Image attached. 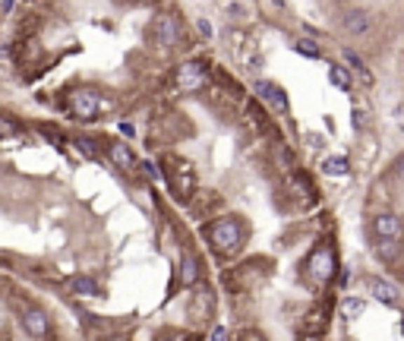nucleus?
<instances>
[{"label":"nucleus","mask_w":404,"mask_h":341,"mask_svg":"<svg viewBox=\"0 0 404 341\" xmlns=\"http://www.w3.org/2000/svg\"><path fill=\"white\" fill-rule=\"evenodd\" d=\"M341 29H344L347 35H366V32L372 29V13L360 10V6L344 10V13H341Z\"/></svg>","instance_id":"14"},{"label":"nucleus","mask_w":404,"mask_h":341,"mask_svg":"<svg viewBox=\"0 0 404 341\" xmlns=\"http://www.w3.org/2000/svg\"><path fill=\"white\" fill-rule=\"evenodd\" d=\"M372 256L385 265H398L404 259V240H389V237H372Z\"/></svg>","instance_id":"13"},{"label":"nucleus","mask_w":404,"mask_h":341,"mask_svg":"<svg viewBox=\"0 0 404 341\" xmlns=\"http://www.w3.org/2000/svg\"><path fill=\"white\" fill-rule=\"evenodd\" d=\"M19 328L32 341H50V316L38 303H22L19 307Z\"/></svg>","instance_id":"5"},{"label":"nucleus","mask_w":404,"mask_h":341,"mask_svg":"<svg viewBox=\"0 0 404 341\" xmlns=\"http://www.w3.org/2000/svg\"><path fill=\"white\" fill-rule=\"evenodd\" d=\"M366 313V300L363 297H344V300H341V319L344 322H354V319H360V316Z\"/></svg>","instance_id":"19"},{"label":"nucleus","mask_w":404,"mask_h":341,"mask_svg":"<svg viewBox=\"0 0 404 341\" xmlns=\"http://www.w3.org/2000/svg\"><path fill=\"white\" fill-rule=\"evenodd\" d=\"M335 272H338V256H335V246L328 240L316 243L309 250V256L303 259V275L309 278V284L316 288H325V284L335 281Z\"/></svg>","instance_id":"2"},{"label":"nucleus","mask_w":404,"mask_h":341,"mask_svg":"<svg viewBox=\"0 0 404 341\" xmlns=\"http://www.w3.org/2000/svg\"><path fill=\"white\" fill-rule=\"evenodd\" d=\"M101 107H105L101 92L92 88V86H76L73 92L67 95V111H69V117H76L79 123H92V120H98Z\"/></svg>","instance_id":"3"},{"label":"nucleus","mask_w":404,"mask_h":341,"mask_svg":"<svg viewBox=\"0 0 404 341\" xmlns=\"http://www.w3.org/2000/svg\"><path fill=\"white\" fill-rule=\"evenodd\" d=\"M139 168L145 170V177H149V180H161V170H158V164H152V161H142V164H139Z\"/></svg>","instance_id":"28"},{"label":"nucleus","mask_w":404,"mask_h":341,"mask_svg":"<svg viewBox=\"0 0 404 341\" xmlns=\"http://www.w3.org/2000/svg\"><path fill=\"white\" fill-rule=\"evenodd\" d=\"M202 234H206V243L218 256H234V253H240V246L246 240V225L240 215H218V218H212L202 227Z\"/></svg>","instance_id":"1"},{"label":"nucleus","mask_w":404,"mask_h":341,"mask_svg":"<svg viewBox=\"0 0 404 341\" xmlns=\"http://www.w3.org/2000/svg\"><path fill=\"white\" fill-rule=\"evenodd\" d=\"M328 82H332L335 88H341V92H351V69L344 67V63H328Z\"/></svg>","instance_id":"18"},{"label":"nucleus","mask_w":404,"mask_h":341,"mask_svg":"<svg viewBox=\"0 0 404 341\" xmlns=\"http://www.w3.org/2000/svg\"><path fill=\"white\" fill-rule=\"evenodd\" d=\"M152 41L161 51H170L180 41V19H177L174 13H161V16L152 22Z\"/></svg>","instance_id":"6"},{"label":"nucleus","mask_w":404,"mask_h":341,"mask_svg":"<svg viewBox=\"0 0 404 341\" xmlns=\"http://www.w3.org/2000/svg\"><path fill=\"white\" fill-rule=\"evenodd\" d=\"M319 170L325 177H347L351 174V161H347V155H325L319 161Z\"/></svg>","instance_id":"15"},{"label":"nucleus","mask_w":404,"mask_h":341,"mask_svg":"<svg viewBox=\"0 0 404 341\" xmlns=\"http://www.w3.org/2000/svg\"><path fill=\"white\" fill-rule=\"evenodd\" d=\"M360 288L366 290V297H376L379 303H385V307H398V300H401V290L395 288V284L389 281V278L382 275H370L360 281Z\"/></svg>","instance_id":"7"},{"label":"nucleus","mask_w":404,"mask_h":341,"mask_svg":"<svg viewBox=\"0 0 404 341\" xmlns=\"http://www.w3.org/2000/svg\"><path fill=\"white\" fill-rule=\"evenodd\" d=\"M372 237H389V240H404V218L395 212H376L370 218Z\"/></svg>","instance_id":"8"},{"label":"nucleus","mask_w":404,"mask_h":341,"mask_svg":"<svg viewBox=\"0 0 404 341\" xmlns=\"http://www.w3.org/2000/svg\"><path fill=\"white\" fill-rule=\"evenodd\" d=\"M252 92L259 95V98L265 101V105H271L278 114H288L290 111V101L288 95H284V88L278 86V82H269V79H256L252 82Z\"/></svg>","instance_id":"11"},{"label":"nucleus","mask_w":404,"mask_h":341,"mask_svg":"<svg viewBox=\"0 0 404 341\" xmlns=\"http://www.w3.org/2000/svg\"><path fill=\"white\" fill-rule=\"evenodd\" d=\"M294 51H297V54H303V57H309V60H319V57H322L319 44H316L313 38H300V41H294Z\"/></svg>","instance_id":"20"},{"label":"nucleus","mask_w":404,"mask_h":341,"mask_svg":"<svg viewBox=\"0 0 404 341\" xmlns=\"http://www.w3.org/2000/svg\"><path fill=\"white\" fill-rule=\"evenodd\" d=\"M234 341H269V338H265L259 328H240V332L234 335Z\"/></svg>","instance_id":"24"},{"label":"nucleus","mask_w":404,"mask_h":341,"mask_svg":"<svg viewBox=\"0 0 404 341\" xmlns=\"http://www.w3.org/2000/svg\"><path fill=\"white\" fill-rule=\"evenodd\" d=\"M196 32H199L202 38H212L215 35V29H212V22H208V19H196Z\"/></svg>","instance_id":"29"},{"label":"nucleus","mask_w":404,"mask_h":341,"mask_svg":"<svg viewBox=\"0 0 404 341\" xmlns=\"http://www.w3.org/2000/svg\"><path fill=\"white\" fill-rule=\"evenodd\" d=\"M401 335H404V316H401Z\"/></svg>","instance_id":"32"},{"label":"nucleus","mask_w":404,"mask_h":341,"mask_svg":"<svg viewBox=\"0 0 404 341\" xmlns=\"http://www.w3.org/2000/svg\"><path fill=\"white\" fill-rule=\"evenodd\" d=\"M227 338H231V332H227V326H221V322L212 328V335H208V341H227Z\"/></svg>","instance_id":"27"},{"label":"nucleus","mask_w":404,"mask_h":341,"mask_svg":"<svg viewBox=\"0 0 404 341\" xmlns=\"http://www.w3.org/2000/svg\"><path fill=\"white\" fill-rule=\"evenodd\" d=\"M155 341H189V335L183 332V328H161V332L155 335Z\"/></svg>","instance_id":"22"},{"label":"nucleus","mask_w":404,"mask_h":341,"mask_svg":"<svg viewBox=\"0 0 404 341\" xmlns=\"http://www.w3.org/2000/svg\"><path fill=\"white\" fill-rule=\"evenodd\" d=\"M389 170H391V177H395V180L404 187V155H398L395 161H391V168H389Z\"/></svg>","instance_id":"25"},{"label":"nucleus","mask_w":404,"mask_h":341,"mask_svg":"<svg viewBox=\"0 0 404 341\" xmlns=\"http://www.w3.org/2000/svg\"><path fill=\"white\" fill-rule=\"evenodd\" d=\"M208 67L202 60H183L174 69V88L180 95H199L208 88Z\"/></svg>","instance_id":"4"},{"label":"nucleus","mask_w":404,"mask_h":341,"mask_svg":"<svg viewBox=\"0 0 404 341\" xmlns=\"http://www.w3.org/2000/svg\"><path fill=\"white\" fill-rule=\"evenodd\" d=\"M332 4H341V0H332Z\"/></svg>","instance_id":"33"},{"label":"nucleus","mask_w":404,"mask_h":341,"mask_svg":"<svg viewBox=\"0 0 404 341\" xmlns=\"http://www.w3.org/2000/svg\"><path fill=\"white\" fill-rule=\"evenodd\" d=\"M341 57H344V63L351 67V73H357L360 79H363V86H372V73H370V67L360 60V54H354L351 48H344V51H341Z\"/></svg>","instance_id":"17"},{"label":"nucleus","mask_w":404,"mask_h":341,"mask_svg":"<svg viewBox=\"0 0 404 341\" xmlns=\"http://www.w3.org/2000/svg\"><path fill=\"white\" fill-rule=\"evenodd\" d=\"M303 139H307V142H309V149H316V152H319V149H325V139H322L319 133H303Z\"/></svg>","instance_id":"26"},{"label":"nucleus","mask_w":404,"mask_h":341,"mask_svg":"<svg viewBox=\"0 0 404 341\" xmlns=\"http://www.w3.org/2000/svg\"><path fill=\"white\" fill-rule=\"evenodd\" d=\"M117 130H120V136H126V139H133V136H136V126H133L130 120H120V123H117Z\"/></svg>","instance_id":"30"},{"label":"nucleus","mask_w":404,"mask_h":341,"mask_svg":"<svg viewBox=\"0 0 404 341\" xmlns=\"http://www.w3.org/2000/svg\"><path fill=\"white\" fill-rule=\"evenodd\" d=\"M105 155H107V161H111L117 170H133L139 164L136 155H133V149L126 142H120V139H107V142H105Z\"/></svg>","instance_id":"12"},{"label":"nucleus","mask_w":404,"mask_h":341,"mask_svg":"<svg viewBox=\"0 0 404 341\" xmlns=\"http://www.w3.org/2000/svg\"><path fill=\"white\" fill-rule=\"evenodd\" d=\"M76 149H79L82 152V155H86V158H98V152H95V142H92V139H86V136H76Z\"/></svg>","instance_id":"23"},{"label":"nucleus","mask_w":404,"mask_h":341,"mask_svg":"<svg viewBox=\"0 0 404 341\" xmlns=\"http://www.w3.org/2000/svg\"><path fill=\"white\" fill-rule=\"evenodd\" d=\"M0 6H4V16H10V13H13V0H4Z\"/></svg>","instance_id":"31"},{"label":"nucleus","mask_w":404,"mask_h":341,"mask_svg":"<svg viewBox=\"0 0 404 341\" xmlns=\"http://www.w3.org/2000/svg\"><path fill=\"white\" fill-rule=\"evenodd\" d=\"M69 290H73L76 297H86V300L101 297V284L95 281V278H88V275H76L73 281H69Z\"/></svg>","instance_id":"16"},{"label":"nucleus","mask_w":404,"mask_h":341,"mask_svg":"<svg viewBox=\"0 0 404 341\" xmlns=\"http://www.w3.org/2000/svg\"><path fill=\"white\" fill-rule=\"evenodd\" d=\"M168 183H170V193H174L177 199L189 202V199H193V193H196V170L189 168L187 161H180V170H170Z\"/></svg>","instance_id":"9"},{"label":"nucleus","mask_w":404,"mask_h":341,"mask_svg":"<svg viewBox=\"0 0 404 341\" xmlns=\"http://www.w3.org/2000/svg\"><path fill=\"white\" fill-rule=\"evenodd\" d=\"M177 284H180L183 290L187 288H196L199 284V278H202V262H199V256H196L189 246H183L180 250V265H177Z\"/></svg>","instance_id":"10"},{"label":"nucleus","mask_w":404,"mask_h":341,"mask_svg":"<svg viewBox=\"0 0 404 341\" xmlns=\"http://www.w3.org/2000/svg\"><path fill=\"white\" fill-rule=\"evenodd\" d=\"M351 126L357 133H366V130H370V114H366L363 107H354L351 105Z\"/></svg>","instance_id":"21"}]
</instances>
